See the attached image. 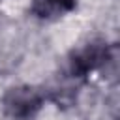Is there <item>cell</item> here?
I'll return each mask as SVG.
<instances>
[{"label":"cell","instance_id":"3957f363","mask_svg":"<svg viewBox=\"0 0 120 120\" xmlns=\"http://www.w3.org/2000/svg\"><path fill=\"white\" fill-rule=\"evenodd\" d=\"M77 8V0H32L30 11L39 21H58Z\"/></svg>","mask_w":120,"mask_h":120},{"label":"cell","instance_id":"7a4b0ae2","mask_svg":"<svg viewBox=\"0 0 120 120\" xmlns=\"http://www.w3.org/2000/svg\"><path fill=\"white\" fill-rule=\"evenodd\" d=\"M43 94L28 84H19L8 88L2 98L4 112L13 120H32L43 107Z\"/></svg>","mask_w":120,"mask_h":120},{"label":"cell","instance_id":"6da1fadb","mask_svg":"<svg viewBox=\"0 0 120 120\" xmlns=\"http://www.w3.org/2000/svg\"><path fill=\"white\" fill-rule=\"evenodd\" d=\"M114 56L112 47L105 39H88L68 54V75L73 79H84L92 71L109 64Z\"/></svg>","mask_w":120,"mask_h":120}]
</instances>
